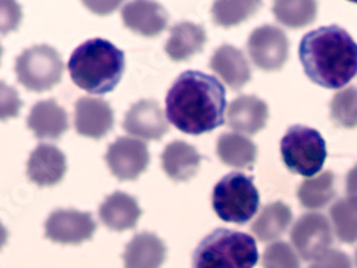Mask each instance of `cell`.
<instances>
[{
    "label": "cell",
    "instance_id": "1",
    "mask_svg": "<svg viewBox=\"0 0 357 268\" xmlns=\"http://www.w3.org/2000/svg\"><path fill=\"white\" fill-rule=\"evenodd\" d=\"M226 90L213 76L189 70L178 76L166 96L167 120L186 134H203L223 125Z\"/></svg>",
    "mask_w": 357,
    "mask_h": 268
},
{
    "label": "cell",
    "instance_id": "2",
    "mask_svg": "<svg viewBox=\"0 0 357 268\" xmlns=\"http://www.w3.org/2000/svg\"><path fill=\"white\" fill-rule=\"evenodd\" d=\"M299 57L309 79L326 88H340L357 74V43L336 24L305 35Z\"/></svg>",
    "mask_w": 357,
    "mask_h": 268
},
{
    "label": "cell",
    "instance_id": "3",
    "mask_svg": "<svg viewBox=\"0 0 357 268\" xmlns=\"http://www.w3.org/2000/svg\"><path fill=\"white\" fill-rule=\"evenodd\" d=\"M73 83L91 95H105L122 80L126 69L125 53L109 40L95 38L75 49L69 58Z\"/></svg>",
    "mask_w": 357,
    "mask_h": 268
},
{
    "label": "cell",
    "instance_id": "4",
    "mask_svg": "<svg viewBox=\"0 0 357 268\" xmlns=\"http://www.w3.org/2000/svg\"><path fill=\"white\" fill-rule=\"evenodd\" d=\"M259 254L249 234L219 228L204 237L193 253V268H253Z\"/></svg>",
    "mask_w": 357,
    "mask_h": 268
},
{
    "label": "cell",
    "instance_id": "5",
    "mask_svg": "<svg viewBox=\"0 0 357 268\" xmlns=\"http://www.w3.org/2000/svg\"><path fill=\"white\" fill-rule=\"evenodd\" d=\"M259 191L253 178L242 173H230L215 186L212 204L216 214L227 223H248L257 212Z\"/></svg>",
    "mask_w": 357,
    "mask_h": 268
},
{
    "label": "cell",
    "instance_id": "6",
    "mask_svg": "<svg viewBox=\"0 0 357 268\" xmlns=\"http://www.w3.org/2000/svg\"><path fill=\"white\" fill-rule=\"evenodd\" d=\"M63 61L59 52L47 45H38L23 50L15 65L17 80L31 92H47L61 83Z\"/></svg>",
    "mask_w": 357,
    "mask_h": 268
},
{
    "label": "cell",
    "instance_id": "7",
    "mask_svg": "<svg viewBox=\"0 0 357 268\" xmlns=\"http://www.w3.org/2000/svg\"><path fill=\"white\" fill-rule=\"evenodd\" d=\"M280 152L286 167L305 177L317 174L327 157L323 136L306 126H291L282 139Z\"/></svg>",
    "mask_w": 357,
    "mask_h": 268
},
{
    "label": "cell",
    "instance_id": "8",
    "mask_svg": "<svg viewBox=\"0 0 357 268\" xmlns=\"http://www.w3.org/2000/svg\"><path fill=\"white\" fill-rule=\"evenodd\" d=\"M151 155L144 141L132 137H119L106 153V163L119 180H136L147 168Z\"/></svg>",
    "mask_w": 357,
    "mask_h": 268
},
{
    "label": "cell",
    "instance_id": "9",
    "mask_svg": "<svg viewBox=\"0 0 357 268\" xmlns=\"http://www.w3.org/2000/svg\"><path fill=\"white\" fill-rule=\"evenodd\" d=\"M291 243L306 261H314L329 251L333 234L329 221L319 213L302 216L291 230Z\"/></svg>",
    "mask_w": 357,
    "mask_h": 268
},
{
    "label": "cell",
    "instance_id": "10",
    "mask_svg": "<svg viewBox=\"0 0 357 268\" xmlns=\"http://www.w3.org/2000/svg\"><path fill=\"white\" fill-rule=\"evenodd\" d=\"M96 231V223L91 213L77 210H54L45 223V234L57 244L77 246L91 240Z\"/></svg>",
    "mask_w": 357,
    "mask_h": 268
},
{
    "label": "cell",
    "instance_id": "11",
    "mask_svg": "<svg viewBox=\"0 0 357 268\" xmlns=\"http://www.w3.org/2000/svg\"><path fill=\"white\" fill-rule=\"evenodd\" d=\"M253 63L266 72L283 68L289 56V42L283 31L276 26L266 24L252 32L248 42Z\"/></svg>",
    "mask_w": 357,
    "mask_h": 268
},
{
    "label": "cell",
    "instance_id": "12",
    "mask_svg": "<svg viewBox=\"0 0 357 268\" xmlns=\"http://www.w3.org/2000/svg\"><path fill=\"white\" fill-rule=\"evenodd\" d=\"M123 129L139 140H160L167 132V117L155 100H140L125 114Z\"/></svg>",
    "mask_w": 357,
    "mask_h": 268
},
{
    "label": "cell",
    "instance_id": "13",
    "mask_svg": "<svg viewBox=\"0 0 357 268\" xmlns=\"http://www.w3.org/2000/svg\"><path fill=\"white\" fill-rule=\"evenodd\" d=\"M66 170V156L53 144H39L27 161L29 180L39 187H53L61 183Z\"/></svg>",
    "mask_w": 357,
    "mask_h": 268
},
{
    "label": "cell",
    "instance_id": "14",
    "mask_svg": "<svg viewBox=\"0 0 357 268\" xmlns=\"http://www.w3.org/2000/svg\"><path fill=\"white\" fill-rule=\"evenodd\" d=\"M114 125L110 104L99 97H80L75 104V129L80 136L99 140Z\"/></svg>",
    "mask_w": 357,
    "mask_h": 268
},
{
    "label": "cell",
    "instance_id": "15",
    "mask_svg": "<svg viewBox=\"0 0 357 268\" xmlns=\"http://www.w3.org/2000/svg\"><path fill=\"white\" fill-rule=\"evenodd\" d=\"M123 23L136 35L144 38L159 36L169 23L167 10L156 2H132L122 10Z\"/></svg>",
    "mask_w": 357,
    "mask_h": 268
},
{
    "label": "cell",
    "instance_id": "16",
    "mask_svg": "<svg viewBox=\"0 0 357 268\" xmlns=\"http://www.w3.org/2000/svg\"><path fill=\"white\" fill-rule=\"evenodd\" d=\"M27 126L40 140H56L68 132L69 117L66 110L56 100H42L29 113Z\"/></svg>",
    "mask_w": 357,
    "mask_h": 268
},
{
    "label": "cell",
    "instance_id": "17",
    "mask_svg": "<svg viewBox=\"0 0 357 268\" xmlns=\"http://www.w3.org/2000/svg\"><path fill=\"white\" fill-rule=\"evenodd\" d=\"M99 216L107 228L121 232L137 226L142 210L133 196L123 191H114L100 204Z\"/></svg>",
    "mask_w": 357,
    "mask_h": 268
},
{
    "label": "cell",
    "instance_id": "18",
    "mask_svg": "<svg viewBox=\"0 0 357 268\" xmlns=\"http://www.w3.org/2000/svg\"><path fill=\"white\" fill-rule=\"evenodd\" d=\"M269 117V107L256 96H241L234 99L227 109V125L233 130L256 134L260 132Z\"/></svg>",
    "mask_w": 357,
    "mask_h": 268
},
{
    "label": "cell",
    "instance_id": "19",
    "mask_svg": "<svg viewBox=\"0 0 357 268\" xmlns=\"http://www.w3.org/2000/svg\"><path fill=\"white\" fill-rule=\"evenodd\" d=\"M211 68L233 90H241L252 77L243 52L230 45L216 49L211 58Z\"/></svg>",
    "mask_w": 357,
    "mask_h": 268
},
{
    "label": "cell",
    "instance_id": "20",
    "mask_svg": "<svg viewBox=\"0 0 357 268\" xmlns=\"http://www.w3.org/2000/svg\"><path fill=\"white\" fill-rule=\"evenodd\" d=\"M167 249L156 234H136L123 253L125 268H162Z\"/></svg>",
    "mask_w": 357,
    "mask_h": 268
},
{
    "label": "cell",
    "instance_id": "21",
    "mask_svg": "<svg viewBox=\"0 0 357 268\" xmlns=\"http://www.w3.org/2000/svg\"><path fill=\"white\" fill-rule=\"evenodd\" d=\"M202 156L196 148L185 141L169 143L162 155L165 173L174 182H188L193 178L200 167Z\"/></svg>",
    "mask_w": 357,
    "mask_h": 268
},
{
    "label": "cell",
    "instance_id": "22",
    "mask_svg": "<svg viewBox=\"0 0 357 268\" xmlns=\"http://www.w3.org/2000/svg\"><path fill=\"white\" fill-rule=\"evenodd\" d=\"M206 31L203 26L193 22H181L172 27L165 52L174 62H185L206 45Z\"/></svg>",
    "mask_w": 357,
    "mask_h": 268
},
{
    "label": "cell",
    "instance_id": "23",
    "mask_svg": "<svg viewBox=\"0 0 357 268\" xmlns=\"http://www.w3.org/2000/svg\"><path fill=\"white\" fill-rule=\"evenodd\" d=\"M216 152L226 166L236 168H252L257 157L256 144L237 133L222 134L218 139Z\"/></svg>",
    "mask_w": 357,
    "mask_h": 268
},
{
    "label": "cell",
    "instance_id": "24",
    "mask_svg": "<svg viewBox=\"0 0 357 268\" xmlns=\"http://www.w3.org/2000/svg\"><path fill=\"white\" fill-rule=\"evenodd\" d=\"M291 217V210L282 201L267 204L252 224V231L260 242H273L287 230Z\"/></svg>",
    "mask_w": 357,
    "mask_h": 268
},
{
    "label": "cell",
    "instance_id": "25",
    "mask_svg": "<svg viewBox=\"0 0 357 268\" xmlns=\"http://www.w3.org/2000/svg\"><path fill=\"white\" fill-rule=\"evenodd\" d=\"M335 175L332 171H324L303 182L297 197L306 208H321L335 197Z\"/></svg>",
    "mask_w": 357,
    "mask_h": 268
},
{
    "label": "cell",
    "instance_id": "26",
    "mask_svg": "<svg viewBox=\"0 0 357 268\" xmlns=\"http://www.w3.org/2000/svg\"><path fill=\"white\" fill-rule=\"evenodd\" d=\"M339 240L351 244L357 240V197L342 198L331 208Z\"/></svg>",
    "mask_w": 357,
    "mask_h": 268
},
{
    "label": "cell",
    "instance_id": "27",
    "mask_svg": "<svg viewBox=\"0 0 357 268\" xmlns=\"http://www.w3.org/2000/svg\"><path fill=\"white\" fill-rule=\"evenodd\" d=\"M275 17L291 29L305 27L316 19V2H276L273 5Z\"/></svg>",
    "mask_w": 357,
    "mask_h": 268
},
{
    "label": "cell",
    "instance_id": "28",
    "mask_svg": "<svg viewBox=\"0 0 357 268\" xmlns=\"http://www.w3.org/2000/svg\"><path fill=\"white\" fill-rule=\"evenodd\" d=\"M260 6V2H216L212 15L218 26L231 27L253 16Z\"/></svg>",
    "mask_w": 357,
    "mask_h": 268
},
{
    "label": "cell",
    "instance_id": "29",
    "mask_svg": "<svg viewBox=\"0 0 357 268\" xmlns=\"http://www.w3.org/2000/svg\"><path fill=\"white\" fill-rule=\"evenodd\" d=\"M331 116L340 127H357V87H347L332 99Z\"/></svg>",
    "mask_w": 357,
    "mask_h": 268
},
{
    "label": "cell",
    "instance_id": "30",
    "mask_svg": "<svg viewBox=\"0 0 357 268\" xmlns=\"http://www.w3.org/2000/svg\"><path fill=\"white\" fill-rule=\"evenodd\" d=\"M263 268H301V261L287 243L276 242L264 250Z\"/></svg>",
    "mask_w": 357,
    "mask_h": 268
},
{
    "label": "cell",
    "instance_id": "31",
    "mask_svg": "<svg viewBox=\"0 0 357 268\" xmlns=\"http://www.w3.org/2000/svg\"><path fill=\"white\" fill-rule=\"evenodd\" d=\"M23 102L15 87L0 81V122H8L19 116Z\"/></svg>",
    "mask_w": 357,
    "mask_h": 268
},
{
    "label": "cell",
    "instance_id": "32",
    "mask_svg": "<svg viewBox=\"0 0 357 268\" xmlns=\"http://www.w3.org/2000/svg\"><path fill=\"white\" fill-rule=\"evenodd\" d=\"M22 8L16 2H0V33L8 35L19 29L22 23Z\"/></svg>",
    "mask_w": 357,
    "mask_h": 268
},
{
    "label": "cell",
    "instance_id": "33",
    "mask_svg": "<svg viewBox=\"0 0 357 268\" xmlns=\"http://www.w3.org/2000/svg\"><path fill=\"white\" fill-rule=\"evenodd\" d=\"M309 268H351V261L343 251L329 250L316 258Z\"/></svg>",
    "mask_w": 357,
    "mask_h": 268
},
{
    "label": "cell",
    "instance_id": "34",
    "mask_svg": "<svg viewBox=\"0 0 357 268\" xmlns=\"http://www.w3.org/2000/svg\"><path fill=\"white\" fill-rule=\"evenodd\" d=\"M84 3L87 8H91L93 12H98L100 15H107L119 6V2H93L95 5H92L91 2H84Z\"/></svg>",
    "mask_w": 357,
    "mask_h": 268
},
{
    "label": "cell",
    "instance_id": "35",
    "mask_svg": "<svg viewBox=\"0 0 357 268\" xmlns=\"http://www.w3.org/2000/svg\"><path fill=\"white\" fill-rule=\"evenodd\" d=\"M346 189L350 197H357V164L347 174Z\"/></svg>",
    "mask_w": 357,
    "mask_h": 268
},
{
    "label": "cell",
    "instance_id": "36",
    "mask_svg": "<svg viewBox=\"0 0 357 268\" xmlns=\"http://www.w3.org/2000/svg\"><path fill=\"white\" fill-rule=\"evenodd\" d=\"M8 240H9V231L2 223H0V250L6 246Z\"/></svg>",
    "mask_w": 357,
    "mask_h": 268
},
{
    "label": "cell",
    "instance_id": "37",
    "mask_svg": "<svg viewBox=\"0 0 357 268\" xmlns=\"http://www.w3.org/2000/svg\"><path fill=\"white\" fill-rule=\"evenodd\" d=\"M2 54H3V49H2V45H0V58H2Z\"/></svg>",
    "mask_w": 357,
    "mask_h": 268
},
{
    "label": "cell",
    "instance_id": "38",
    "mask_svg": "<svg viewBox=\"0 0 357 268\" xmlns=\"http://www.w3.org/2000/svg\"><path fill=\"white\" fill-rule=\"evenodd\" d=\"M356 265H357V251H356Z\"/></svg>",
    "mask_w": 357,
    "mask_h": 268
}]
</instances>
